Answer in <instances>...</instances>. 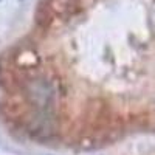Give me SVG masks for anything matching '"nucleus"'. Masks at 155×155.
I'll list each match as a JSON object with an SVG mask.
<instances>
[{
    "instance_id": "f257e3e1",
    "label": "nucleus",
    "mask_w": 155,
    "mask_h": 155,
    "mask_svg": "<svg viewBox=\"0 0 155 155\" xmlns=\"http://www.w3.org/2000/svg\"><path fill=\"white\" fill-rule=\"evenodd\" d=\"M25 92L30 104L44 115H50L56 104V90L48 79L45 78H33L25 85Z\"/></svg>"
},
{
    "instance_id": "f03ea898",
    "label": "nucleus",
    "mask_w": 155,
    "mask_h": 155,
    "mask_svg": "<svg viewBox=\"0 0 155 155\" xmlns=\"http://www.w3.org/2000/svg\"><path fill=\"white\" fill-rule=\"evenodd\" d=\"M78 6V0H50V12L53 11L58 16L73 14Z\"/></svg>"
}]
</instances>
